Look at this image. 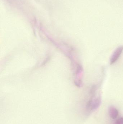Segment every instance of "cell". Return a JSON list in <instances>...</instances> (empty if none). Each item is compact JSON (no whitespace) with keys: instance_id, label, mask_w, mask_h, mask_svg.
Listing matches in <instances>:
<instances>
[{"instance_id":"6da1fadb","label":"cell","mask_w":123,"mask_h":124,"mask_svg":"<svg viewBox=\"0 0 123 124\" xmlns=\"http://www.w3.org/2000/svg\"><path fill=\"white\" fill-rule=\"evenodd\" d=\"M102 102V98L100 95L97 96L96 94L92 95L90 99L87 102L86 108L87 110H94L97 109Z\"/></svg>"},{"instance_id":"7a4b0ae2","label":"cell","mask_w":123,"mask_h":124,"mask_svg":"<svg viewBox=\"0 0 123 124\" xmlns=\"http://www.w3.org/2000/svg\"><path fill=\"white\" fill-rule=\"evenodd\" d=\"M123 52V46L118 47L113 52L110 59V64L113 65L118 59Z\"/></svg>"},{"instance_id":"3957f363","label":"cell","mask_w":123,"mask_h":124,"mask_svg":"<svg viewBox=\"0 0 123 124\" xmlns=\"http://www.w3.org/2000/svg\"><path fill=\"white\" fill-rule=\"evenodd\" d=\"M109 113L110 118L115 119L118 116V111L114 106H111L109 108Z\"/></svg>"},{"instance_id":"277c9868","label":"cell","mask_w":123,"mask_h":124,"mask_svg":"<svg viewBox=\"0 0 123 124\" xmlns=\"http://www.w3.org/2000/svg\"><path fill=\"white\" fill-rule=\"evenodd\" d=\"M98 85H93L91 87L90 89V94L91 95L95 94H96V92L98 89Z\"/></svg>"},{"instance_id":"5b68a950","label":"cell","mask_w":123,"mask_h":124,"mask_svg":"<svg viewBox=\"0 0 123 124\" xmlns=\"http://www.w3.org/2000/svg\"><path fill=\"white\" fill-rule=\"evenodd\" d=\"M114 124H123V118H119V119L116 120Z\"/></svg>"}]
</instances>
